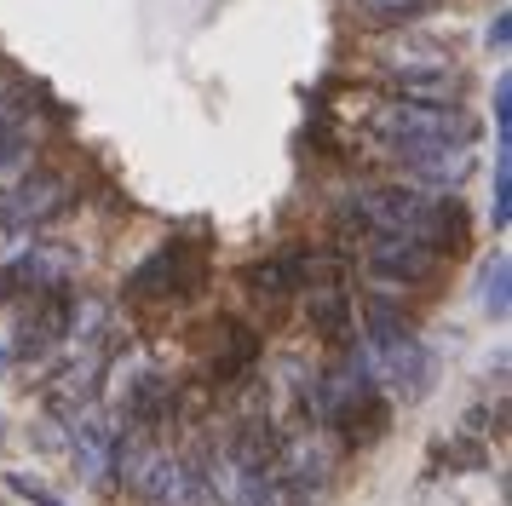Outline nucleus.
I'll list each match as a JSON object with an SVG mask.
<instances>
[{"instance_id":"1","label":"nucleus","mask_w":512,"mask_h":506,"mask_svg":"<svg viewBox=\"0 0 512 506\" xmlns=\"http://www.w3.org/2000/svg\"><path fill=\"white\" fill-rule=\"evenodd\" d=\"M357 219L374 225V236H409L420 248H438V242H455L461 230V213L426 190H409V184H374L357 196Z\"/></svg>"},{"instance_id":"2","label":"nucleus","mask_w":512,"mask_h":506,"mask_svg":"<svg viewBox=\"0 0 512 506\" xmlns=\"http://www.w3.org/2000/svg\"><path fill=\"white\" fill-rule=\"evenodd\" d=\"M369 127H374V138H380L386 150H397L403 161L472 138V121H466L461 104H415V98H386V104L369 115Z\"/></svg>"},{"instance_id":"3","label":"nucleus","mask_w":512,"mask_h":506,"mask_svg":"<svg viewBox=\"0 0 512 506\" xmlns=\"http://www.w3.org/2000/svg\"><path fill=\"white\" fill-rule=\"evenodd\" d=\"M363 368H369L374 386H392L397 397H420L426 391V374H432V357L426 345L415 340V328L403 334H363Z\"/></svg>"},{"instance_id":"4","label":"nucleus","mask_w":512,"mask_h":506,"mask_svg":"<svg viewBox=\"0 0 512 506\" xmlns=\"http://www.w3.org/2000/svg\"><path fill=\"white\" fill-rule=\"evenodd\" d=\"M196 276H202L196 248H190V242H167V248H156L139 271H133L127 288H133V299H179V294L196 288Z\"/></svg>"},{"instance_id":"5","label":"nucleus","mask_w":512,"mask_h":506,"mask_svg":"<svg viewBox=\"0 0 512 506\" xmlns=\"http://www.w3.org/2000/svg\"><path fill=\"white\" fill-rule=\"evenodd\" d=\"M70 466L81 483H104L110 466H116V420L98 409V403L70 414Z\"/></svg>"},{"instance_id":"6","label":"nucleus","mask_w":512,"mask_h":506,"mask_svg":"<svg viewBox=\"0 0 512 506\" xmlns=\"http://www.w3.org/2000/svg\"><path fill=\"white\" fill-rule=\"evenodd\" d=\"M75 271V259L64 248H47V242H29L6 271H0V299H12V294H52V288H64Z\"/></svg>"},{"instance_id":"7","label":"nucleus","mask_w":512,"mask_h":506,"mask_svg":"<svg viewBox=\"0 0 512 506\" xmlns=\"http://www.w3.org/2000/svg\"><path fill=\"white\" fill-rule=\"evenodd\" d=\"M6 207H12V225L18 230L52 225V219L70 207V179L52 173V167H35V173L18 179V190H6Z\"/></svg>"},{"instance_id":"8","label":"nucleus","mask_w":512,"mask_h":506,"mask_svg":"<svg viewBox=\"0 0 512 506\" xmlns=\"http://www.w3.org/2000/svg\"><path fill=\"white\" fill-rule=\"evenodd\" d=\"M98 386H104V351H70V363L47 380V409L70 420V414L93 409Z\"/></svg>"},{"instance_id":"9","label":"nucleus","mask_w":512,"mask_h":506,"mask_svg":"<svg viewBox=\"0 0 512 506\" xmlns=\"http://www.w3.org/2000/svg\"><path fill=\"white\" fill-rule=\"evenodd\" d=\"M369 271L380 276V282H426V276L438 271V248H420L409 236H374Z\"/></svg>"},{"instance_id":"10","label":"nucleus","mask_w":512,"mask_h":506,"mask_svg":"<svg viewBox=\"0 0 512 506\" xmlns=\"http://www.w3.org/2000/svg\"><path fill=\"white\" fill-rule=\"evenodd\" d=\"M409 173H420L426 184H443V190H455V184L472 173V150H466V144H443V150L409 156Z\"/></svg>"},{"instance_id":"11","label":"nucleus","mask_w":512,"mask_h":506,"mask_svg":"<svg viewBox=\"0 0 512 506\" xmlns=\"http://www.w3.org/2000/svg\"><path fill=\"white\" fill-rule=\"evenodd\" d=\"M380 64L392 69L397 81H409V75H426V69H443L449 64V52L443 46H432V41H409V35H397L386 52H380Z\"/></svg>"},{"instance_id":"12","label":"nucleus","mask_w":512,"mask_h":506,"mask_svg":"<svg viewBox=\"0 0 512 506\" xmlns=\"http://www.w3.org/2000/svg\"><path fill=\"white\" fill-rule=\"evenodd\" d=\"M300 282H305V259L300 253H282V259H265V265L248 271V288H254L259 299H288Z\"/></svg>"},{"instance_id":"13","label":"nucleus","mask_w":512,"mask_h":506,"mask_svg":"<svg viewBox=\"0 0 512 506\" xmlns=\"http://www.w3.org/2000/svg\"><path fill=\"white\" fill-rule=\"evenodd\" d=\"M438 0H357V18L374 29H409L415 18H426Z\"/></svg>"},{"instance_id":"14","label":"nucleus","mask_w":512,"mask_h":506,"mask_svg":"<svg viewBox=\"0 0 512 506\" xmlns=\"http://www.w3.org/2000/svg\"><path fill=\"white\" fill-rule=\"evenodd\" d=\"M24 156H29V115H24V104L0 98V167H12Z\"/></svg>"},{"instance_id":"15","label":"nucleus","mask_w":512,"mask_h":506,"mask_svg":"<svg viewBox=\"0 0 512 506\" xmlns=\"http://www.w3.org/2000/svg\"><path fill=\"white\" fill-rule=\"evenodd\" d=\"M507 276H512V265H507V253H495L484 271H478V299H484V311L495 322L507 317Z\"/></svg>"},{"instance_id":"16","label":"nucleus","mask_w":512,"mask_h":506,"mask_svg":"<svg viewBox=\"0 0 512 506\" xmlns=\"http://www.w3.org/2000/svg\"><path fill=\"white\" fill-rule=\"evenodd\" d=\"M6 489H12V495H24L29 506H64V501H58V495L47 489V483L35 478V472H18V466L6 472Z\"/></svg>"},{"instance_id":"17","label":"nucleus","mask_w":512,"mask_h":506,"mask_svg":"<svg viewBox=\"0 0 512 506\" xmlns=\"http://www.w3.org/2000/svg\"><path fill=\"white\" fill-rule=\"evenodd\" d=\"M507 219H512V161L507 150H495V225L507 230Z\"/></svg>"},{"instance_id":"18","label":"nucleus","mask_w":512,"mask_h":506,"mask_svg":"<svg viewBox=\"0 0 512 506\" xmlns=\"http://www.w3.org/2000/svg\"><path fill=\"white\" fill-rule=\"evenodd\" d=\"M507 41H512V18H507V12H495V23H489V46L501 52Z\"/></svg>"},{"instance_id":"19","label":"nucleus","mask_w":512,"mask_h":506,"mask_svg":"<svg viewBox=\"0 0 512 506\" xmlns=\"http://www.w3.org/2000/svg\"><path fill=\"white\" fill-rule=\"evenodd\" d=\"M18 242V225H12V207H6V190H0V248Z\"/></svg>"},{"instance_id":"20","label":"nucleus","mask_w":512,"mask_h":506,"mask_svg":"<svg viewBox=\"0 0 512 506\" xmlns=\"http://www.w3.org/2000/svg\"><path fill=\"white\" fill-rule=\"evenodd\" d=\"M6 368H12V351H6V345H0V374H6Z\"/></svg>"}]
</instances>
